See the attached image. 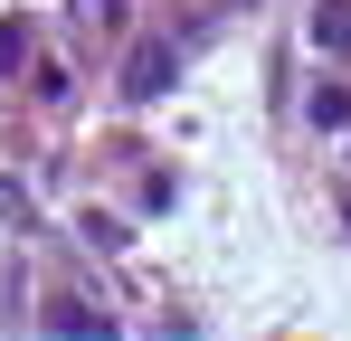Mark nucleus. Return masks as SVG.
<instances>
[{
  "label": "nucleus",
  "instance_id": "obj_1",
  "mask_svg": "<svg viewBox=\"0 0 351 341\" xmlns=\"http://www.w3.org/2000/svg\"><path fill=\"white\" fill-rule=\"evenodd\" d=\"M38 323H48V332H86V341L114 332V313H105V303H86V294H48V313H38Z\"/></svg>",
  "mask_w": 351,
  "mask_h": 341
},
{
  "label": "nucleus",
  "instance_id": "obj_5",
  "mask_svg": "<svg viewBox=\"0 0 351 341\" xmlns=\"http://www.w3.org/2000/svg\"><path fill=\"white\" fill-rule=\"evenodd\" d=\"M29 66V19H0V76Z\"/></svg>",
  "mask_w": 351,
  "mask_h": 341
},
{
  "label": "nucleus",
  "instance_id": "obj_2",
  "mask_svg": "<svg viewBox=\"0 0 351 341\" xmlns=\"http://www.w3.org/2000/svg\"><path fill=\"white\" fill-rule=\"evenodd\" d=\"M171 66H180L171 48H133V66H123V95H133V105H143V95H162V86H171Z\"/></svg>",
  "mask_w": 351,
  "mask_h": 341
},
{
  "label": "nucleus",
  "instance_id": "obj_3",
  "mask_svg": "<svg viewBox=\"0 0 351 341\" xmlns=\"http://www.w3.org/2000/svg\"><path fill=\"white\" fill-rule=\"evenodd\" d=\"M304 123H313V133H342V123H351V95H342V86H313V95H304Z\"/></svg>",
  "mask_w": 351,
  "mask_h": 341
},
{
  "label": "nucleus",
  "instance_id": "obj_4",
  "mask_svg": "<svg viewBox=\"0 0 351 341\" xmlns=\"http://www.w3.org/2000/svg\"><path fill=\"white\" fill-rule=\"evenodd\" d=\"M313 38L323 48H351V0H313Z\"/></svg>",
  "mask_w": 351,
  "mask_h": 341
}]
</instances>
